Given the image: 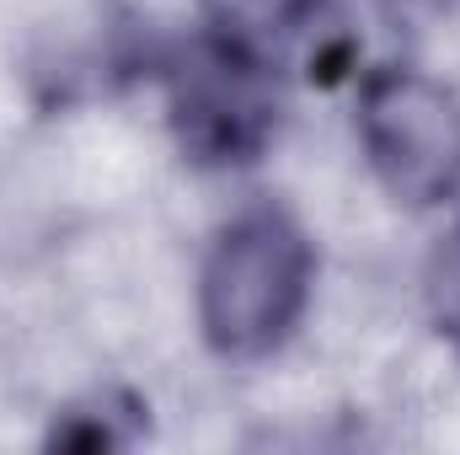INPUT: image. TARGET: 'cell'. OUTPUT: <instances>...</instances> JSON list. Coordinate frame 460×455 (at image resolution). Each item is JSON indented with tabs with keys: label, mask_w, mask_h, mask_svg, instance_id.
<instances>
[{
	"label": "cell",
	"mask_w": 460,
	"mask_h": 455,
	"mask_svg": "<svg viewBox=\"0 0 460 455\" xmlns=\"http://www.w3.org/2000/svg\"><path fill=\"white\" fill-rule=\"evenodd\" d=\"M311 290V252L284 215H246L204 268V327L230 353H262L289 333Z\"/></svg>",
	"instance_id": "cell-1"
},
{
	"label": "cell",
	"mask_w": 460,
	"mask_h": 455,
	"mask_svg": "<svg viewBox=\"0 0 460 455\" xmlns=\"http://www.w3.org/2000/svg\"><path fill=\"white\" fill-rule=\"evenodd\" d=\"M177 113H182V129H188L193 145L230 156V150H246L262 134L268 103H262L246 65H235L226 54H204L177 81Z\"/></svg>",
	"instance_id": "cell-3"
},
{
	"label": "cell",
	"mask_w": 460,
	"mask_h": 455,
	"mask_svg": "<svg viewBox=\"0 0 460 455\" xmlns=\"http://www.w3.org/2000/svg\"><path fill=\"white\" fill-rule=\"evenodd\" d=\"M316 0H215L220 22L235 32V43L246 49H273L289 43L300 32V22L311 16Z\"/></svg>",
	"instance_id": "cell-4"
},
{
	"label": "cell",
	"mask_w": 460,
	"mask_h": 455,
	"mask_svg": "<svg viewBox=\"0 0 460 455\" xmlns=\"http://www.w3.org/2000/svg\"><path fill=\"white\" fill-rule=\"evenodd\" d=\"M364 150L402 204H434L460 183V103L423 76H385L364 97Z\"/></svg>",
	"instance_id": "cell-2"
},
{
	"label": "cell",
	"mask_w": 460,
	"mask_h": 455,
	"mask_svg": "<svg viewBox=\"0 0 460 455\" xmlns=\"http://www.w3.org/2000/svg\"><path fill=\"white\" fill-rule=\"evenodd\" d=\"M434 311H439L445 333L460 338V236H450V246L434 263Z\"/></svg>",
	"instance_id": "cell-5"
}]
</instances>
